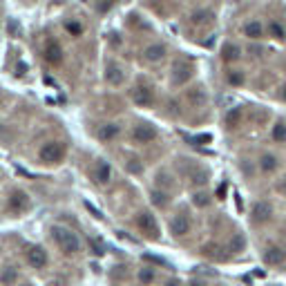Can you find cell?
I'll use <instances>...</instances> for the list:
<instances>
[{
	"instance_id": "4fadbf2b",
	"label": "cell",
	"mask_w": 286,
	"mask_h": 286,
	"mask_svg": "<svg viewBox=\"0 0 286 286\" xmlns=\"http://www.w3.org/2000/svg\"><path fill=\"white\" fill-rule=\"evenodd\" d=\"M190 230H192V217L188 210H177L170 217V233L175 237H185V235H190Z\"/></svg>"
},
{
	"instance_id": "d6a6232c",
	"label": "cell",
	"mask_w": 286,
	"mask_h": 286,
	"mask_svg": "<svg viewBox=\"0 0 286 286\" xmlns=\"http://www.w3.org/2000/svg\"><path fill=\"white\" fill-rule=\"evenodd\" d=\"M244 246H246L244 235H235V239H230V250H233V253H239V250H244Z\"/></svg>"
},
{
	"instance_id": "484cf974",
	"label": "cell",
	"mask_w": 286,
	"mask_h": 286,
	"mask_svg": "<svg viewBox=\"0 0 286 286\" xmlns=\"http://www.w3.org/2000/svg\"><path fill=\"white\" fill-rule=\"evenodd\" d=\"M45 61H47L49 65L63 63V47H61L59 42H49L47 47H45Z\"/></svg>"
},
{
	"instance_id": "2e32d148",
	"label": "cell",
	"mask_w": 286,
	"mask_h": 286,
	"mask_svg": "<svg viewBox=\"0 0 286 286\" xmlns=\"http://www.w3.org/2000/svg\"><path fill=\"white\" fill-rule=\"evenodd\" d=\"M121 132H123L121 123L105 121V123H101V125L96 127V139L103 141V143H112V141H117V139L121 137Z\"/></svg>"
},
{
	"instance_id": "f35d334b",
	"label": "cell",
	"mask_w": 286,
	"mask_h": 286,
	"mask_svg": "<svg viewBox=\"0 0 286 286\" xmlns=\"http://www.w3.org/2000/svg\"><path fill=\"white\" fill-rule=\"evenodd\" d=\"M25 286H29V284H25Z\"/></svg>"
},
{
	"instance_id": "7c38bea8",
	"label": "cell",
	"mask_w": 286,
	"mask_h": 286,
	"mask_svg": "<svg viewBox=\"0 0 286 286\" xmlns=\"http://www.w3.org/2000/svg\"><path fill=\"white\" fill-rule=\"evenodd\" d=\"M65 154H67V148H65V143L61 141H47L45 145L41 148L38 157H41L42 163H49V165H56L65 159Z\"/></svg>"
},
{
	"instance_id": "1f68e13d",
	"label": "cell",
	"mask_w": 286,
	"mask_h": 286,
	"mask_svg": "<svg viewBox=\"0 0 286 286\" xmlns=\"http://www.w3.org/2000/svg\"><path fill=\"white\" fill-rule=\"evenodd\" d=\"M65 29H67L72 36H83V25L79 20H67L65 22Z\"/></svg>"
},
{
	"instance_id": "ac0fdd59",
	"label": "cell",
	"mask_w": 286,
	"mask_h": 286,
	"mask_svg": "<svg viewBox=\"0 0 286 286\" xmlns=\"http://www.w3.org/2000/svg\"><path fill=\"white\" fill-rule=\"evenodd\" d=\"M92 179L99 185H107L112 181V165L105 159H99L94 163V170H92Z\"/></svg>"
},
{
	"instance_id": "30bf717a",
	"label": "cell",
	"mask_w": 286,
	"mask_h": 286,
	"mask_svg": "<svg viewBox=\"0 0 286 286\" xmlns=\"http://www.w3.org/2000/svg\"><path fill=\"white\" fill-rule=\"evenodd\" d=\"M273 204L266 202V199H257V202H253V206H250L248 210V222L253 224V226H266V224L273 219Z\"/></svg>"
},
{
	"instance_id": "4dcf8cb0",
	"label": "cell",
	"mask_w": 286,
	"mask_h": 286,
	"mask_svg": "<svg viewBox=\"0 0 286 286\" xmlns=\"http://www.w3.org/2000/svg\"><path fill=\"white\" fill-rule=\"evenodd\" d=\"M273 190H275V195L286 197V172L275 179V184H273Z\"/></svg>"
},
{
	"instance_id": "603a6c76",
	"label": "cell",
	"mask_w": 286,
	"mask_h": 286,
	"mask_svg": "<svg viewBox=\"0 0 286 286\" xmlns=\"http://www.w3.org/2000/svg\"><path fill=\"white\" fill-rule=\"evenodd\" d=\"M27 262H29L34 268H42V266L47 264V253H45V248L32 246V248L27 250Z\"/></svg>"
},
{
	"instance_id": "8fae6325",
	"label": "cell",
	"mask_w": 286,
	"mask_h": 286,
	"mask_svg": "<svg viewBox=\"0 0 286 286\" xmlns=\"http://www.w3.org/2000/svg\"><path fill=\"white\" fill-rule=\"evenodd\" d=\"M255 168H257V175L262 177H273L280 172L282 168V161L275 152H270V150H264V152L255 159Z\"/></svg>"
},
{
	"instance_id": "f546056e",
	"label": "cell",
	"mask_w": 286,
	"mask_h": 286,
	"mask_svg": "<svg viewBox=\"0 0 286 286\" xmlns=\"http://www.w3.org/2000/svg\"><path fill=\"white\" fill-rule=\"evenodd\" d=\"M266 36H270V38H277V41H282V38L286 36L284 34V29H282L277 22H268L266 25Z\"/></svg>"
},
{
	"instance_id": "ba28073f",
	"label": "cell",
	"mask_w": 286,
	"mask_h": 286,
	"mask_svg": "<svg viewBox=\"0 0 286 286\" xmlns=\"http://www.w3.org/2000/svg\"><path fill=\"white\" fill-rule=\"evenodd\" d=\"M152 188L163 190V192H168V195H175V190L179 188V177H177L175 170L159 168L152 177Z\"/></svg>"
},
{
	"instance_id": "74e56055",
	"label": "cell",
	"mask_w": 286,
	"mask_h": 286,
	"mask_svg": "<svg viewBox=\"0 0 286 286\" xmlns=\"http://www.w3.org/2000/svg\"><path fill=\"white\" fill-rule=\"evenodd\" d=\"M190 286H206V284H204V282H197V280H195V282H192Z\"/></svg>"
},
{
	"instance_id": "d4e9b609",
	"label": "cell",
	"mask_w": 286,
	"mask_h": 286,
	"mask_svg": "<svg viewBox=\"0 0 286 286\" xmlns=\"http://www.w3.org/2000/svg\"><path fill=\"white\" fill-rule=\"evenodd\" d=\"M150 202H152L154 208H161V210H165V208L172 204V195H168V192H163V190H157V188H152V190H150Z\"/></svg>"
},
{
	"instance_id": "7402d4cb",
	"label": "cell",
	"mask_w": 286,
	"mask_h": 286,
	"mask_svg": "<svg viewBox=\"0 0 286 286\" xmlns=\"http://www.w3.org/2000/svg\"><path fill=\"white\" fill-rule=\"evenodd\" d=\"M188 99H190L192 107H206V103H208V94L202 85L190 83V87H188Z\"/></svg>"
},
{
	"instance_id": "44dd1931",
	"label": "cell",
	"mask_w": 286,
	"mask_h": 286,
	"mask_svg": "<svg viewBox=\"0 0 286 286\" xmlns=\"http://www.w3.org/2000/svg\"><path fill=\"white\" fill-rule=\"evenodd\" d=\"M215 11L212 9H206V7H204V9H197V11H192L190 14V22L192 25H197V27H208V25H212V22H215Z\"/></svg>"
},
{
	"instance_id": "6da1fadb",
	"label": "cell",
	"mask_w": 286,
	"mask_h": 286,
	"mask_svg": "<svg viewBox=\"0 0 286 286\" xmlns=\"http://www.w3.org/2000/svg\"><path fill=\"white\" fill-rule=\"evenodd\" d=\"M177 177H179V179H185L192 185V190H195V188H206L208 185V181H210V170L204 163H199V161L181 157L179 163H177Z\"/></svg>"
},
{
	"instance_id": "52a82bcc",
	"label": "cell",
	"mask_w": 286,
	"mask_h": 286,
	"mask_svg": "<svg viewBox=\"0 0 286 286\" xmlns=\"http://www.w3.org/2000/svg\"><path fill=\"white\" fill-rule=\"evenodd\" d=\"M52 237L54 242L59 244V248L67 255H76L81 250V239L76 237V233H72L69 228L63 226H54L52 228Z\"/></svg>"
},
{
	"instance_id": "8d00e7d4",
	"label": "cell",
	"mask_w": 286,
	"mask_h": 286,
	"mask_svg": "<svg viewBox=\"0 0 286 286\" xmlns=\"http://www.w3.org/2000/svg\"><path fill=\"white\" fill-rule=\"evenodd\" d=\"M163 286H181V282H179V280H175V277H172V280L163 282Z\"/></svg>"
},
{
	"instance_id": "8992f818",
	"label": "cell",
	"mask_w": 286,
	"mask_h": 286,
	"mask_svg": "<svg viewBox=\"0 0 286 286\" xmlns=\"http://www.w3.org/2000/svg\"><path fill=\"white\" fill-rule=\"evenodd\" d=\"M130 99L137 107H154L157 103V90L154 85H150L148 81H137L130 90Z\"/></svg>"
},
{
	"instance_id": "d590c367",
	"label": "cell",
	"mask_w": 286,
	"mask_h": 286,
	"mask_svg": "<svg viewBox=\"0 0 286 286\" xmlns=\"http://www.w3.org/2000/svg\"><path fill=\"white\" fill-rule=\"evenodd\" d=\"M25 69H27L25 63H18L16 65V76H22V74H25Z\"/></svg>"
},
{
	"instance_id": "7a4b0ae2",
	"label": "cell",
	"mask_w": 286,
	"mask_h": 286,
	"mask_svg": "<svg viewBox=\"0 0 286 286\" xmlns=\"http://www.w3.org/2000/svg\"><path fill=\"white\" fill-rule=\"evenodd\" d=\"M197 76V65L188 59H179L170 65L168 72V85L172 90H179V87H188V85L195 81Z\"/></svg>"
},
{
	"instance_id": "5bb4252c",
	"label": "cell",
	"mask_w": 286,
	"mask_h": 286,
	"mask_svg": "<svg viewBox=\"0 0 286 286\" xmlns=\"http://www.w3.org/2000/svg\"><path fill=\"white\" fill-rule=\"evenodd\" d=\"M242 36L250 42H262L266 38V22L260 18H248L242 25Z\"/></svg>"
},
{
	"instance_id": "3957f363",
	"label": "cell",
	"mask_w": 286,
	"mask_h": 286,
	"mask_svg": "<svg viewBox=\"0 0 286 286\" xmlns=\"http://www.w3.org/2000/svg\"><path fill=\"white\" fill-rule=\"evenodd\" d=\"M159 137H161L159 127L150 121H137L130 127V141L134 145H150V143H154Z\"/></svg>"
},
{
	"instance_id": "4316f807",
	"label": "cell",
	"mask_w": 286,
	"mask_h": 286,
	"mask_svg": "<svg viewBox=\"0 0 286 286\" xmlns=\"http://www.w3.org/2000/svg\"><path fill=\"white\" fill-rule=\"evenodd\" d=\"M268 137L273 143H286V119H277V121L270 125Z\"/></svg>"
},
{
	"instance_id": "f1b7e54d",
	"label": "cell",
	"mask_w": 286,
	"mask_h": 286,
	"mask_svg": "<svg viewBox=\"0 0 286 286\" xmlns=\"http://www.w3.org/2000/svg\"><path fill=\"white\" fill-rule=\"evenodd\" d=\"M242 117H244L242 107H235V110H230V112L226 114V125H228V127H237L239 123H242Z\"/></svg>"
},
{
	"instance_id": "cb8c5ba5",
	"label": "cell",
	"mask_w": 286,
	"mask_h": 286,
	"mask_svg": "<svg viewBox=\"0 0 286 286\" xmlns=\"http://www.w3.org/2000/svg\"><path fill=\"white\" fill-rule=\"evenodd\" d=\"M210 202H212V197H210V192H208V188H195V190H192L190 204L195 208H208Z\"/></svg>"
},
{
	"instance_id": "83f0119b",
	"label": "cell",
	"mask_w": 286,
	"mask_h": 286,
	"mask_svg": "<svg viewBox=\"0 0 286 286\" xmlns=\"http://www.w3.org/2000/svg\"><path fill=\"white\" fill-rule=\"evenodd\" d=\"M137 277H139V282H141L143 286H150V284H154V280H157V273H154L152 266H141L139 273H137Z\"/></svg>"
},
{
	"instance_id": "d6986e66",
	"label": "cell",
	"mask_w": 286,
	"mask_h": 286,
	"mask_svg": "<svg viewBox=\"0 0 286 286\" xmlns=\"http://www.w3.org/2000/svg\"><path fill=\"white\" fill-rule=\"evenodd\" d=\"M7 206H9V210L14 212V215H20V212H25L27 208H29V197H27V192H22V190H14L9 195Z\"/></svg>"
},
{
	"instance_id": "277c9868",
	"label": "cell",
	"mask_w": 286,
	"mask_h": 286,
	"mask_svg": "<svg viewBox=\"0 0 286 286\" xmlns=\"http://www.w3.org/2000/svg\"><path fill=\"white\" fill-rule=\"evenodd\" d=\"M134 224H137L139 233L143 235V237L152 239V242H157V239L161 237V228H159V219H157V215H154V210H139L137 212V219H134Z\"/></svg>"
},
{
	"instance_id": "9a60e30c",
	"label": "cell",
	"mask_w": 286,
	"mask_h": 286,
	"mask_svg": "<svg viewBox=\"0 0 286 286\" xmlns=\"http://www.w3.org/2000/svg\"><path fill=\"white\" fill-rule=\"evenodd\" d=\"M219 59H222L224 65H239V61L244 59V49H242V45L239 42H233V41H226L219 47Z\"/></svg>"
},
{
	"instance_id": "5b68a950",
	"label": "cell",
	"mask_w": 286,
	"mask_h": 286,
	"mask_svg": "<svg viewBox=\"0 0 286 286\" xmlns=\"http://www.w3.org/2000/svg\"><path fill=\"white\" fill-rule=\"evenodd\" d=\"M168 56H170V47H168V42H163V41H150L141 49V61L145 65H150V67L165 63Z\"/></svg>"
},
{
	"instance_id": "9c48e42d",
	"label": "cell",
	"mask_w": 286,
	"mask_h": 286,
	"mask_svg": "<svg viewBox=\"0 0 286 286\" xmlns=\"http://www.w3.org/2000/svg\"><path fill=\"white\" fill-rule=\"evenodd\" d=\"M127 67L119 61H107L105 67H103V79L110 87H121V85L127 83Z\"/></svg>"
},
{
	"instance_id": "ffe728a7",
	"label": "cell",
	"mask_w": 286,
	"mask_h": 286,
	"mask_svg": "<svg viewBox=\"0 0 286 286\" xmlns=\"http://www.w3.org/2000/svg\"><path fill=\"white\" fill-rule=\"evenodd\" d=\"M224 79H226V83L230 85V87H244L246 85V72L242 67H237V65H230V67L226 69Z\"/></svg>"
},
{
	"instance_id": "836d02e7",
	"label": "cell",
	"mask_w": 286,
	"mask_h": 286,
	"mask_svg": "<svg viewBox=\"0 0 286 286\" xmlns=\"http://www.w3.org/2000/svg\"><path fill=\"white\" fill-rule=\"evenodd\" d=\"M277 99H280V103H284V105H286V81L280 85V87H277Z\"/></svg>"
},
{
	"instance_id": "e575fe53",
	"label": "cell",
	"mask_w": 286,
	"mask_h": 286,
	"mask_svg": "<svg viewBox=\"0 0 286 286\" xmlns=\"http://www.w3.org/2000/svg\"><path fill=\"white\" fill-rule=\"evenodd\" d=\"M14 280H16V270H5V275H2V284H11Z\"/></svg>"
},
{
	"instance_id": "e0dca14e",
	"label": "cell",
	"mask_w": 286,
	"mask_h": 286,
	"mask_svg": "<svg viewBox=\"0 0 286 286\" xmlns=\"http://www.w3.org/2000/svg\"><path fill=\"white\" fill-rule=\"evenodd\" d=\"M262 260H264L266 266H282L286 262V248H282V246H277V244L266 246Z\"/></svg>"
}]
</instances>
